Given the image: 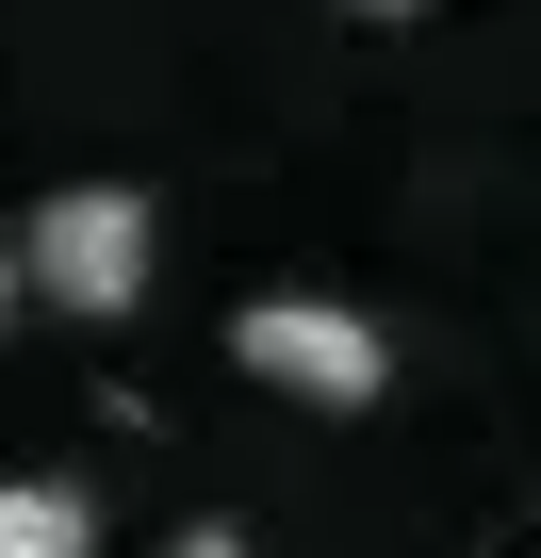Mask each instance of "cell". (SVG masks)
Wrapping results in <instances>:
<instances>
[{
    "label": "cell",
    "instance_id": "cell-4",
    "mask_svg": "<svg viewBox=\"0 0 541 558\" xmlns=\"http://www.w3.org/2000/svg\"><path fill=\"white\" fill-rule=\"evenodd\" d=\"M17 296H34V263H17V230H0V329H17Z\"/></svg>",
    "mask_w": 541,
    "mask_h": 558
},
{
    "label": "cell",
    "instance_id": "cell-5",
    "mask_svg": "<svg viewBox=\"0 0 541 558\" xmlns=\"http://www.w3.org/2000/svg\"><path fill=\"white\" fill-rule=\"evenodd\" d=\"M361 17H410V0H361Z\"/></svg>",
    "mask_w": 541,
    "mask_h": 558
},
{
    "label": "cell",
    "instance_id": "cell-1",
    "mask_svg": "<svg viewBox=\"0 0 541 558\" xmlns=\"http://www.w3.org/2000/svg\"><path fill=\"white\" fill-rule=\"evenodd\" d=\"M148 197L132 181H66V197H34V230H17V263H34V296L50 313H83V329H115L132 296H148Z\"/></svg>",
    "mask_w": 541,
    "mask_h": 558
},
{
    "label": "cell",
    "instance_id": "cell-3",
    "mask_svg": "<svg viewBox=\"0 0 541 558\" xmlns=\"http://www.w3.org/2000/svg\"><path fill=\"white\" fill-rule=\"evenodd\" d=\"M0 558H99V493L83 476H0Z\"/></svg>",
    "mask_w": 541,
    "mask_h": 558
},
{
    "label": "cell",
    "instance_id": "cell-2",
    "mask_svg": "<svg viewBox=\"0 0 541 558\" xmlns=\"http://www.w3.org/2000/svg\"><path fill=\"white\" fill-rule=\"evenodd\" d=\"M230 362H246L262 395H312V411H378V378H394V345H378L345 296H246Z\"/></svg>",
    "mask_w": 541,
    "mask_h": 558
}]
</instances>
